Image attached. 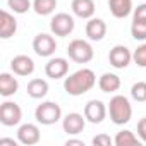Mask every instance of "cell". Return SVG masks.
I'll return each instance as SVG.
<instances>
[{"instance_id": "cell-1", "label": "cell", "mask_w": 146, "mask_h": 146, "mask_svg": "<svg viewBox=\"0 0 146 146\" xmlns=\"http://www.w3.org/2000/svg\"><path fill=\"white\" fill-rule=\"evenodd\" d=\"M95 84H96L95 72L91 69H86V67L72 72L70 76H67L64 79V90L70 96H81V95L88 93L90 90H93Z\"/></svg>"}, {"instance_id": "cell-2", "label": "cell", "mask_w": 146, "mask_h": 146, "mask_svg": "<svg viewBox=\"0 0 146 146\" xmlns=\"http://www.w3.org/2000/svg\"><path fill=\"white\" fill-rule=\"evenodd\" d=\"M108 107V115L110 120L115 125H124L132 119V105L129 102V98H125L124 95H115L110 98Z\"/></svg>"}, {"instance_id": "cell-3", "label": "cell", "mask_w": 146, "mask_h": 146, "mask_svg": "<svg viewBox=\"0 0 146 146\" xmlns=\"http://www.w3.org/2000/svg\"><path fill=\"white\" fill-rule=\"evenodd\" d=\"M35 119L41 125H53L62 119V108L57 102H41L35 110Z\"/></svg>"}, {"instance_id": "cell-4", "label": "cell", "mask_w": 146, "mask_h": 146, "mask_svg": "<svg viewBox=\"0 0 146 146\" xmlns=\"http://www.w3.org/2000/svg\"><path fill=\"white\" fill-rule=\"evenodd\" d=\"M67 55L70 60H74L76 64H88L95 57V50L90 41L86 40H72L67 46Z\"/></svg>"}, {"instance_id": "cell-5", "label": "cell", "mask_w": 146, "mask_h": 146, "mask_svg": "<svg viewBox=\"0 0 146 146\" xmlns=\"http://www.w3.org/2000/svg\"><path fill=\"white\" fill-rule=\"evenodd\" d=\"M74 17L67 12H58L52 17L50 21V31L53 36H60V38H65L69 36L72 31H74Z\"/></svg>"}, {"instance_id": "cell-6", "label": "cell", "mask_w": 146, "mask_h": 146, "mask_svg": "<svg viewBox=\"0 0 146 146\" xmlns=\"http://www.w3.org/2000/svg\"><path fill=\"white\" fill-rule=\"evenodd\" d=\"M23 120V108L16 102L5 100L0 107V122L5 127H14Z\"/></svg>"}, {"instance_id": "cell-7", "label": "cell", "mask_w": 146, "mask_h": 146, "mask_svg": "<svg viewBox=\"0 0 146 146\" xmlns=\"http://www.w3.org/2000/svg\"><path fill=\"white\" fill-rule=\"evenodd\" d=\"M33 50L38 57H52L57 50V41L48 33H40L33 40Z\"/></svg>"}, {"instance_id": "cell-8", "label": "cell", "mask_w": 146, "mask_h": 146, "mask_svg": "<svg viewBox=\"0 0 146 146\" xmlns=\"http://www.w3.org/2000/svg\"><path fill=\"white\" fill-rule=\"evenodd\" d=\"M108 113V107L102 100H90L84 105V117L90 124H102Z\"/></svg>"}, {"instance_id": "cell-9", "label": "cell", "mask_w": 146, "mask_h": 146, "mask_svg": "<svg viewBox=\"0 0 146 146\" xmlns=\"http://www.w3.org/2000/svg\"><path fill=\"white\" fill-rule=\"evenodd\" d=\"M86 117L84 115H81V113H78V112H70V113H67L64 119H62V129H64V132H67L69 136H78V134H81L83 131H84V127H86Z\"/></svg>"}, {"instance_id": "cell-10", "label": "cell", "mask_w": 146, "mask_h": 146, "mask_svg": "<svg viewBox=\"0 0 146 146\" xmlns=\"http://www.w3.org/2000/svg\"><path fill=\"white\" fill-rule=\"evenodd\" d=\"M69 72V62L64 57H50V60L45 64V74L50 79H62Z\"/></svg>"}, {"instance_id": "cell-11", "label": "cell", "mask_w": 146, "mask_h": 146, "mask_svg": "<svg viewBox=\"0 0 146 146\" xmlns=\"http://www.w3.org/2000/svg\"><path fill=\"white\" fill-rule=\"evenodd\" d=\"M108 62L115 69H125L132 62V53L125 45H115L108 52Z\"/></svg>"}, {"instance_id": "cell-12", "label": "cell", "mask_w": 146, "mask_h": 146, "mask_svg": "<svg viewBox=\"0 0 146 146\" xmlns=\"http://www.w3.org/2000/svg\"><path fill=\"white\" fill-rule=\"evenodd\" d=\"M41 139V132H40V127L36 124H23L19 125L17 129V141L21 144H26V146H33V144H38Z\"/></svg>"}, {"instance_id": "cell-13", "label": "cell", "mask_w": 146, "mask_h": 146, "mask_svg": "<svg viewBox=\"0 0 146 146\" xmlns=\"http://www.w3.org/2000/svg\"><path fill=\"white\" fill-rule=\"evenodd\" d=\"M11 70L16 76H31L35 72V60L28 55H16L11 60Z\"/></svg>"}, {"instance_id": "cell-14", "label": "cell", "mask_w": 146, "mask_h": 146, "mask_svg": "<svg viewBox=\"0 0 146 146\" xmlns=\"http://www.w3.org/2000/svg\"><path fill=\"white\" fill-rule=\"evenodd\" d=\"M86 36L90 41H102L107 35V23L100 17H91L86 23Z\"/></svg>"}, {"instance_id": "cell-15", "label": "cell", "mask_w": 146, "mask_h": 146, "mask_svg": "<svg viewBox=\"0 0 146 146\" xmlns=\"http://www.w3.org/2000/svg\"><path fill=\"white\" fill-rule=\"evenodd\" d=\"M70 9H72V14L79 19H91L95 17L96 5H95V0H72Z\"/></svg>"}, {"instance_id": "cell-16", "label": "cell", "mask_w": 146, "mask_h": 146, "mask_svg": "<svg viewBox=\"0 0 146 146\" xmlns=\"http://www.w3.org/2000/svg\"><path fill=\"white\" fill-rule=\"evenodd\" d=\"M16 31H17V21H16L14 14L2 11L0 12V38L9 40L16 35Z\"/></svg>"}, {"instance_id": "cell-17", "label": "cell", "mask_w": 146, "mask_h": 146, "mask_svg": "<svg viewBox=\"0 0 146 146\" xmlns=\"http://www.w3.org/2000/svg\"><path fill=\"white\" fill-rule=\"evenodd\" d=\"M17 90H19L17 78H14V74H11V72H2L0 74V95L4 98H9L16 95Z\"/></svg>"}, {"instance_id": "cell-18", "label": "cell", "mask_w": 146, "mask_h": 146, "mask_svg": "<svg viewBox=\"0 0 146 146\" xmlns=\"http://www.w3.org/2000/svg\"><path fill=\"white\" fill-rule=\"evenodd\" d=\"M108 9L115 19H124L134 11L132 0H108Z\"/></svg>"}, {"instance_id": "cell-19", "label": "cell", "mask_w": 146, "mask_h": 146, "mask_svg": "<svg viewBox=\"0 0 146 146\" xmlns=\"http://www.w3.org/2000/svg\"><path fill=\"white\" fill-rule=\"evenodd\" d=\"M120 78L113 72H105L98 78V88L103 91V93H115L120 90Z\"/></svg>"}, {"instance_id": "cell-20", "label": "cell", "mask_w": 146, "mask_h": 146, "mask_svg": "<svg viewBox=\"0 0 146 146\" xmlns=\"http://www.w3.org/2000/svg\"><path fill=\"white\" fill-rule=\"evenodd\" d=\"M28 95L35 100H41L48 95V83L41 78H35L28 83Z\"/></svg>"}, {"instance_id": "cell-21", "label": "cell", "mask_w": 146, "mask_h": 146, "mask_svg": "<svg viewBox=\"0 0 146 146\" xmlns=\"http://www.w3.org/2000/svg\"><path fill=\"white\" fill-rule=\"evenodd\" d=\"M143 141L139 139V136H136L132 131H129V129H122V131H119L117 132V136L113 137V144H117V146H139Z\"/></svg>"}, {"instance_id": "cell-22", "label": "cell", "mask_w": 146, "mask_h": 146, "mask_svg": "<svg viewBox=\"0 0 146 146\" xmlns=\"http://www.w3.org/2000/svg\"><path fill=\"white\" fill-rule=\"evenodd\" d=\"M57 9V0H33V11L38 16H50Z\"/></svg>"}, {"instance_id": "cell-23", "label": "cell", "mask_w": 146, "mask_h": 146, "mask_svg": "<svg viewBox=\"0 0 146 146\" xmlns=\"http://www.w3.org/2000/svg\"><path fill=\"white\" fill-rule=\"evenodd\" d=\"M7 5L14 14H26L29 9H33L31 0H7Z\"/></svg>"}, {"instance_id": "cell-24", "label": "cell", "mask_w": 146, "mask_h": 146, "mask_svg": "<svg viewBox=\"0 0 146 146\" xmlns=\"http://www.w3.org/2000/svg\"><path fill=\"white\" fill-rule=\"evenodd\" d=\"M131 96L134 102L137 103H144L146 102V81H137L132 84L131 88Z\"/></svg>"}, {"instance_id": "cell-25", "label": "cell", "mask_w": 146, "mask_h": 146, "mask_svg": "<svg viewBox=\"0 0 146 146\" xmlns=\"http://www.w3.org/2000/svg\"><path fill=\"white\" fill-rule=\"evenodd\" d=\"M131 35L136 41H144L146 40V21H134L132 19Z\"/></svg>"}, {"instance_id": "cell-26", "label": "cell", "mask_w": 146, "mask_h": 146, "mask_svg": "<svg viewBox=\"0 0 146 146\" xmlns=\"http://www.w3.org/2000/svg\"><path fill=\"white\" fill-rule=\"evenodd\" d=\"M132 60L137 67H146V43L139 45L134 52H132Z\"/></svg>"}, {"instance_id": "cell-27", "label": "cell", "mask_w": 146, "mask_h": 146, "mask_svg": "<svg viewBox=\"0 0 146 146\" xmlns=\"http://www.w3.org/2000/svg\"><path fill=\"white\" fill-rule=\"evenodd\" d=\"M93 144L95 146H112L113 144V139L108 134H98V136L93 137Z\"/></svg>"}, {"instance_id": "cell-28", "label": "cell", "mask_w": 146, "mask_h": 146, "mask_svg": "<svg viewBox=\"0 0 146 146\" xmlns=\"http://www.w3.org/2000/svg\"><path fill=\"white\" fill-rule=\"evenodd\" d=\"M132 19H134V21H146V2L139 4V5L132 11Z\"/></svg>"}, {"instance_id": "cell-29", "label": "cell", "mask_w": 146, "mask_h": 146, "mask_svg": "<svg viewBox=\"0 0 146 146\" xmlns=\"http://www.w3.org/2000/svg\"><path fill=\"white\" fill-rule=\"evenodd\" d=\"M137 136L143 143H146V117H143L137 122Z\"/></svg>"}, {"instance_id": "cell-30", "label": "cell", "mask_w": 146, "mask_h": 146, "mask_svg": "<svg viewBox=\"0 0 146 146\" xmlns=\"http://www.w3.org/2000/svg\"><path fill=\"white\" fill-rule=\"evenodd\" d=\"M65 146H84V141H81V139H67Z\"/></svg>"}, {"instance_id": "cell-31", "label": "cell", "mask_w": 146, "mask_h": 146, "mask_svg": "<svg viewBox=\"0 0 146 146\" xmlns=\"http://www.w3.org/2000/svg\"><path fill=\"white\" fill-rule=\"evenodd\" d=\"M19 141H14V139H9V137H2L0 139V144H12V146H16Z\"/></svg>"}]
</instances>
